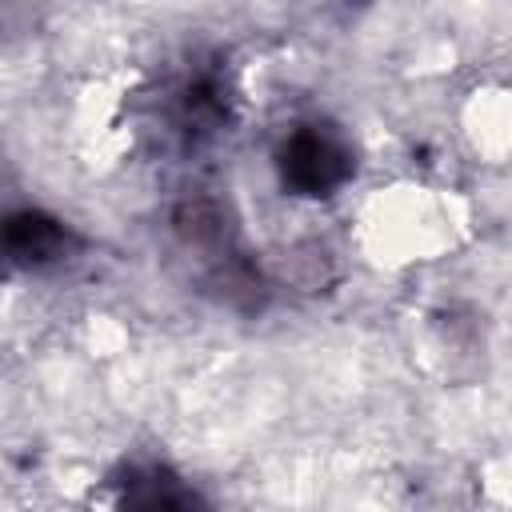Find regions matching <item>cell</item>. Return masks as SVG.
Instances as JSON below:
<instances>
[{"mask_svg":"<svg viewBox=\"0 0 512 512\" xmlns=\"http://www.w3.org/2000/svg\"><path fill=\"white\" fill-rule=\"evenodd\" d=\"M344 172H348V160L328 136L320 132L292 136L284 152V180H292L300 192H328Z\"/></svg>","mask_w":512,"mask_h":512,"instance_id":"1","label":"cell"}]
</instances>
